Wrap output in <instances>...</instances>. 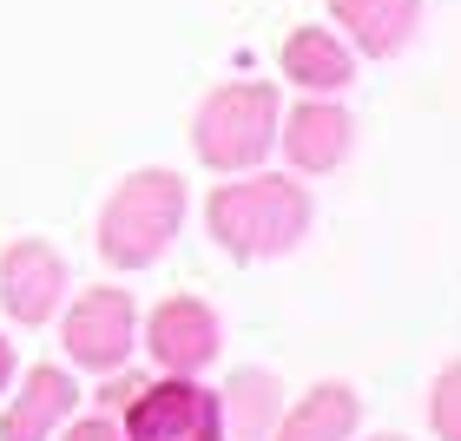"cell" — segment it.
I'll list each match as a JSON object with an SVG mask.
<instances>
[{
	"mask_svg": "<svg viewBox=\"0 0 461 441\" xmlns=\"http://www.w3.org/2000/svg\"><path fill=\"white\" fill-rule=\"evenodd\" d=\"M310 218H317V204L297 178L284 172H230V184H218L212 198H204V224H212V238L224 257L238 264H270V257H290L303 238H310Z\"/></svg>",
	"mask_w": 461,
	"mask_h": 441,
	"instance_id": "1",
	"label": "cell"
},
{
	"mask_svg": "<svg viewBox=\"0 0 461 441\" xmlns=\"http://www.w3.org/2000/svg\"><path fill=\"white\" fill-rule=\"evenodd\" d=\"M185 212H192V192H185L178 172L165 165H145V172H125L113 184V198L99 204L93 244L113 270H152L158 257H172Z\"/></svg>",
	"mask_w": 461,
	"mask_h": 441,
	"instance_id": "2",
	"label": "cell"
},
{
	"mask_svg": "<svg viewBox=\"0 0 461 441\" xmlns=\"http://www.w3.org/2000/svg\"><path fill=\"white\" fill-rule=\"evenodd\" d=\"M277 125H284V99L270 79H230L212 86L192 112V152L204 172H258L277 152Z\"/></svg>",
	"mask_w": 461,
	"mask_h": 441,
	"instance_id": "3",
	"label": "cell"
},
{
	"mask_svg": "<svg viewBox=\"0 0 461 441\" xmlns=\"http://www.w3.org/2000/svg\"><path fill=\"white\" fill-rule=\"evenodd\" d=\"M125 441H224V409L218 389L198 375H158L125 395Z\"/></svg>",
	"mask_w": 461,
	"mask_h": 441,
	"instance_id": "4",
	"label": "cell"
},
{
	"mask_svg": "<svg viewBox=\"0 0 461 441\" xmlns=\"http://www.w3.org/2000/svg\"><path fill=\"white\" fill-rule=\"evenodd\" d=\"M59 343H67V356L79 369L119 375L125 363H132V349H139V303L125 297L119 284L79 290V297L67 303V317H59Z\"/></svg>",
	"mask_w": 461,
	"mask_h": 441,
	"instance_id": "5",
	"label": "cell"
},
{
	"mask_svg": "<svg viewBox=\"0 0 461 441\" xmlns=\"http://www.w3.org/2000/svg\"><path fill=\"white\" fill-rule=\"evenodd\" d=\"M59 303H67V257L47 238H14L0 250V310L20 329H40L59 317Z\"/></svg>",
	"mask_w": 461,
	"mask_h": 441,
	"instance_id": "6",
	"label": "cell"
},
{
	"mask_svg": "<svg viewBox=\"0 0 461 441\" xmlns=\"http://www.w3.org/2000/svg\"><path fill=\"white\" fill-rule=\"evenodd\" d=\"M145 349H152V363L165 375H198V369L218 363L224 323L204 297H165L152 310V323H145Z\"/></svg>",
	"mask_w": 461,
	"mask_h": 441,
	"instance_id": "7",
	"label": "cell"
},
{
	"mask_svg": "<svg viewBox=\"0 0 461 441\" xmlns=\"http://www.w3.org/2000/svg\"><path fill=\"white\" fill-rule=\"evenodd\" d=\"M277 145H284V158L297 165V172L323 178V172H337V165L356 152V119L337 106V99L303 93V106H290V112H284Z\"/></svg>",
	"mask_w": 461,
	"mask_h": 441,
	"instance_id": "8",
	"label": "cell"
},
{
	"mask_svg": "<svg viewBox=\"0 0 461 441\" xmlns=\"http://www.w3.org/2000/svg\"><path fill=\"white\" fill-rule=\"evenodd\" d=\"M79 409V382L67 369L40 363L20 375V395L7 402V415H0V441H47L53 428H67Z\"/></svg>",
	"mask_w": 461,
	"mask_h": 441,
	"instance_id": "9",
	"label": "cell"
},
{
	"mask_svg": "<svg viewBox=\"0 0 461 441\" xmlns=\"http://www.w3.org/2000/svg\"><path fill=\"white\" fill-rule=\"evenodd\" d=\"M330 20L363 59H395L422 27V0H330Z\"/></svg>",
	"mask_w": 461,
	"mask_h": 441,
	"instance_id": "10",
	"label": "cell"
},
{
	"mask_svg": "<svg viewBox=\"0 0 461 441\" xmlns=\"http://www.w3.org/2000/svg\"><path fill=\"white\" fill-rule=\"evenodd\" d=\"M277 67H284V79H290L297 93L337 99L343 86H356V47H349V40H337L330 27H297V33L284 40Z\"/></svg>",
	"mask_w": 461,
	"mask_h": 441,
	"instance_id": "11",
	"label": "cell"
},
{
	"mask_svg": "<svg viewBox=\"0 0 461 441\" xmlns=\"http://www.w3.org/2000/svg\"><path fill=\"white\" fill-rule=\"evenodd\" d=\"M218 409H224V441H270L284 415V382L270 369H238L218 389Z\"/></svg>",
	"mask_w": 461,
	"mask_h": 441,
	"instance_id": "12",
	"label": "cell"
},
{
	"mask_svg": "<svg viewBox=\"0 0 461 441\" xmlns=\"http://www.w3.org/2000/svg\"><path fill=\"white\" fill-rule=\"evenodd\" d=\"M356 415H363V402H356L349 382H317L290 415H277L270 441H349Z\"/></svg>",
	"mask_w": 461,
	"mask_h": 441,
	"instance_id": "13",
	"label": "cell"
},
{
	"mask_svg": "<svg viewBox=\"0 0 461 441\" xmlns=\"http://www.w3.org/2000/svg\"><path fill=\"white\" fill-rule=\"evenodd\" d=\"M429 428L442 441H461V363L435 375V389H429Z\"/></svg>",
	"mask_w": 461,
	"mask_h": 441,
	"instance_id": "14",
	"label": "cell"
},
{
	"mask_svg": "<svg viewBox=\"0 0 461 441\" xmlns=\"http://www.w3.org/2000/svg\"><path fill=\"white\" fill-rule=\"evenodd\" d=\"M59 441H125V428L113 422V415H79V422L59 435Z\"/></svg>",
	"mask_w": 461,
	"mask_h": 441,
	"instance_id": "15",
	"label": "cell"
},
{
	"mask_svg": "<svg viewBox=\"0 0 461 441\" xmlns=\"http://www.w3.org/2000/svg\"><path fill=\"white\" fill-rule=\"evenodd\" d=\"M14 369H20V356H14V343L0 336V395H7V382H14Z\"/></svg>",
	"mask_w": 461,
	"mask_h": 441,
	"instance_id": "16",
	"label": "cell"
},
{
	"mask_svg": "<svg viewBox=\"0 0 461 441\" xmlns=\"http://www.w3.org/2000/svg\"><path fill=\"white\" fill-rule=\"evenodd\" d=\"M375 441H402V435H375Z\"/></svg>",
	"mask_w": 461,
	"mask_h": 441,
	"instance_id": "17",
	"label": "cell"
}]
</instances>
